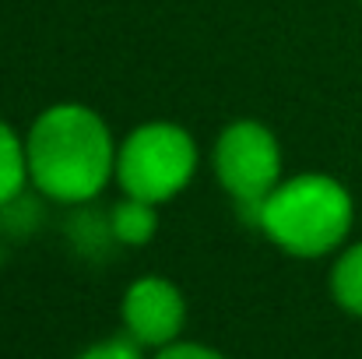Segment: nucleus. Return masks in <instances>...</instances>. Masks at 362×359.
I'll use <instances>...</instances> for the list:
<instances>
[{
	"mask_svg": "<svg viewBox=\"0 0 362 359\" xmlns=\"http://www.w3.org/2000/svg\"><path fill=\"white\" fill-rule=\"evenodd\" d=\"M25 144L32 183L53 201H88L117 176L113 134L106 120L81 103L49 106L32 123Z\"/></svg>",
	"mask_w": 362,
	"mask_h": 359,
	"instance_id": "1",
	"label": "nucleus"
},
{
	"mask_svg": "<svg viewBox=\"0 0 362 359\" xmlns=\"http://www.w3.org/2000/svg\"><path fill=\"white\" fill-rule=\"evenodd\" d=\"M257 226L292 257H324L338 250L352 229V198L338 180L303 173L264 198Z\"/></svg>",
	"mask_w": 362,
	"mask_h": 359,
	"instance_id": "2",
	"label": "nucleus"
},
{
	"mask_svg": "<svg viewBox=\"0 0 362 359\" xmlns=\"http://www.w3.org/2000/svg\"><path fill=\"white\" fill-rule=\"evenodd\" d=\"M197 169V144L176 123H144L117 152V180L127 198L162 205L176 198Z\"/></svg>",
	"mask_w": 362,
	"mask_h": 359,
	"instance_id": "3",
	"label": "nucleus"
},
{
	"mask_svg": "<svg viewBox=\"0 0 362 359\" xmlns=\"http://www.w3.org/2000/svg\"><path fill=\"white\" fill-rule=\"evenodd\" d=\"M215 173L222 187L233 194L250 226H257V212L264 198L281 183V148L264 123L240 120L222 130L215 144Z\"/></svg>",
	"mask_w": 362,
	"mask_h": 359,
	"instance_id": "4",
	"label": "nucleus"
},
{
	"mask_svg": "<svg viewBox=\"0 0 362 359\" xmlns=\"http://www.w3.org/2000/svg\"><path fill=\"white\" fill-rule=\"evenodd\" d=\"M120 314L127 335L144 349H162L176 342L187 324L183 292L169 278H158V275H144L130 282V289L123 292Z\"/></svg>",
	"mask_w": 362,
	"mask_h": 359,
	"instance_id": "5",
	"label": "nucleus"
},
{
	"mask_svg": "<svg viewBox=\"0 0 362 359\" xmlns=\"http://www.w3.org/2000/svg\"><path fill=\"white\" fill-rule=\"evenodd\" d=\"M32 180L28 173V144L0 120V205L14 201L21 187Z\"/></svg>",
	"mask_w": 362,
	"mask_h": 359,
	"instance_id": "6",
	"label": "nucleus"
},
{
	"mask_svg": "<svg viewBox=\"0 0 362 359\" xmlns=\"http://www.w3.org/2000/svg\"><path fill=\"white\" fill-rule=\"evenodd\" d=\"M331 296L334 303L352 314V317H362V243L349 246L334 268H331Z\"/></svg>",
	"mask_w": 362,
	"mask_h": 359,
	"instance_id": "7",
	"label": "nucleus"
},
{
	"mask_svg": "<svg viewBox=\"0 0 362 359\" xmlns=\"http://www.w3.org/2000/svg\"><path fill=\"white\" fill-rule=\"evenodd\" d=\"M110 229L113 237L127 243V246H141L155 237L158 229V215H155V205L151 201H141V198H127L113 208V219H110Z\"/></svg>",
	"mask_w": 362,
	"mask_h": 359,
	"instance_id": "8",
	"label": "nucleus"
},
{
	"mask_svg": "<svg viewBox=\"0 0 362 359\" xmlns=\"http://www.w3.org/2000/svg\"><path fill=\"white\" fill-rule=\"evenodd\" d=\"M78 359H144V346H137L130 335L127 338H106V342L81 349Z\"/></svg>",
	"mask_w": 362,
	"mask_h": 359,
	"instance_id": "9",
	"label": "nucleus"
},
{
	"mask_svg": "<svg viewBox=\"0 0 362 359\" xmlns=\"http://www.w3.org/2000/svg\"><path fill=\"white\" fill-rule=\"evenodd\" d=\"M151 359H229L222 356L218 349H211V346H201V342H169V346H162V349H155V356Z\"/></svg>",
	"mask_w": 362,
	"mask_h": 359,
	"instance_id": "10",
	"label": "nucleus"
}]
</instances>
